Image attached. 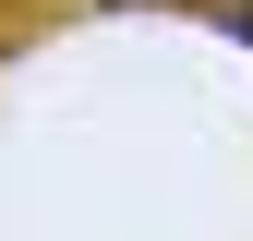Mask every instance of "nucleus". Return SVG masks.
Returning a JSON list of instances; mask_svg holds the SVG:
<instances>
[{
  "instance_id": "f257e3e1",
  "label": "nucleus",
  "mask_w": 253,
  "mask_h": 241,
  "mask_svg": "<svg viewBox=\"0 0 253 241\" xmlns=\"http://www.w3.org/2000/svg\"><path fill=\"white\" fill-rule=\"evenodd\" d=\"M205 12H217V24H229V37H241V48H253V0H205Z\"/></svg>"
}]
</instances>
